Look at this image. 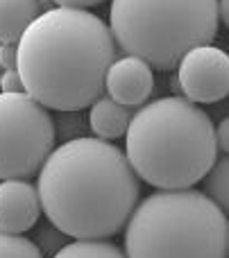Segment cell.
I'll use <instances>...</instances> for the list:
<instances>
[{
    "label": "cell",
    "mask_w": 229,
    "mask_h": 258,
    "mask_svg": "<svg viewBox=\"0 0 229 258\" xmlns=\"http://www.w3.org/2000/svg\"><path fill=\"white\" fill-rule=\"evenodd\" d=\"M57 5L62 7H77V9H84V7H91V5H100L102 0H54Z\"/></svg>",
    "instance_id": "ac0fdd59"
},
{
    "label": "cell",
    "mask_w": 229,
    "mask_h": 258,
    "mask_svg": "<svg viewBox=\"0 0 229 258\" xmlns=\"http://www.w3.org/2000/svg\"><path fill=\"white\" fill-rule=\"evenodd\" d=\"M127 258H227L229 222L207 192L159 190L125 224Z\"/></svg>",
    "instance_id": "277c9868"
},
{
    "label": "cell",
    "mask_w": 229,
    "mask_h": 258,
    "mask_svg": "<svg viewBox=\"0 0 229 258\" xmlns=\"http://www.w3.org/2000/svg\"><path fill=\"white\" fill-rule=\"evenodd\" d=\"M52 258H127L116 245L104 240H77L62 247Z\"/></svg>",
    "instance_id": "4fadbf2b"
},
{
    "label": "cell",
    "mask_w": 229,
    "mask_h": 258,
    "mask_svg": "<svg viewBox=\"0 0 229 258\" xmlns=\"http://www.w3.org/2000/svg\"><path fill=\"white\" fill-rule=\"evenodd\" d=\"M177 84L191 102L225 100L229 95V54L216 45L193 48L177 66Z\"/></svg>",
    "instance_id": "52a82bcc"
},
{
    "label": "cell",
    "mask_w": 229,
    "mask_h": 258,
    "mask_svg": "<svg viewBox=\"0 0 229 258\" xmlns=\"http://www.w3.org/2000/svg\"><path fill=\"white\" fill-rule=\"evenodd\" d=\"M16 61H18L16 45H0V66H5V71H14Z\"/></svg>",
    "instance_id": "2e32d148"
},
{
    "label": "cell",
    "mask_w": 229,
    "mask_h": 258,
    "mask_svg": "<svg viewBox=\"0 0 229 258\" xmlns=\"http://www.w3.org/2000/svg\"><path fill=\"white\" fill-rule=\"evenodd\" d=\"M216 138H218V147H220L222 152H227V154H229V116L222 118V120L218 122V127H216Z\"/></svg>",
    "instance_id": "e0dca14e"
},
{
    "label": "cell",
    "mask_w": 229,
    "mask_h": 258,
    "mask_svg": "<svg viewBox=\"0 0 229 258\" xmlns=\"http://www.w3.org/2000/svg\"><path fill=\"white\" fill-rule=\"evenodd\" d=\"M36 18V0H0V43H18Z\"/></svg>",
    "instance_id": "8fae6325"
},
{
    "label": "cell",
    "mask_w": 229,
    "mask_h": 258,
    "mask_svg": "<svg viewBox=\"0 0 229 258\" xmlns=\"http://www.w3.org/2000/svg\"><path fill=\"white\" fill-rule=\"evenodd\" d=\"M125 154L150 186L184 190L207 177L218 161L216 127L191 100H154L132 116Z\"/></svg>",
    "instance_id": "3957f363"
},
{
    "label": "cell",
    "mask_w": 229,
    "mask_h": 258,
    "mask_svg": "<svg viewBox=\"0 0 229 258\" xmlns=\"http://www.w3.org/2000/svg\"><path fill=\"white\" fill-rule=\"evenodd\" d=\"M227 258H229V254H227Z\"/></svg>",
    "instance_id": "ffe728a7"
},
{
    "label": "cell",
    "mask_w": 229,
    "mask_h": 258,
    "mask_svg": "<svg viewBox=\"0 0 229 258\" xmlns=\"http://www.w3.org/2000/svg\"><path fill=\"white\" fill-rule=\"evenodd\" d=\"M36 190L52 227L77 240H102L130 222L139 200V174L111 143L73 138L45 159Z\"/></svg>",
    "instance_id": "6da1fadb"
},
{
    "label": "cell",
    "mask_w": 229,
    "mask_h": 258,
    "mask_svg": "<svg viewBox=\"0 0 229 258\" xmlns=\"http://www.w3.org/2000/svg\"><path fill=\"white\" fill-rule=\"evenodd\" d=\"M218 0H111L109 23L118 48L157 71L177 68L218 32Z\"/></svg>",
    "instance_id": "5b68a950"
},
{
    "label": "cell",
    "mask_w": 229,
    "mask_h": 258,
    "mask_svg": "<svg viewBox=\"0 0 229 258\" xmlns=\"http://www.w3.org/2000/svg\"><path fill=\"white\" fill-rule=\"evenodd\" d=\"M113 41L111 27L86 9L57 7L41 14L16 45L25 93L54 111L93 104L118 59Z\"/></svg>",
    "instance_id": "7a4b0ae2"
},
{
    "label": "cell",
    "mask_w": 229,
    "mask_h": 258,
    "mask_svg": "<svg viewBox=\"0 0 229 258\" xmlns=\"http://www.w3.org/2000/svg\"><path fill=\"white\" fill-rule=\"evenodd\" d=\"M54 150V125L27 93H0V179H27Z\"/></svg>",
    "instance_id": "8992f818"
},
{
    "label": "cell",
    "mask_w": 229,
    "mask_h": 258,
    "mask_svg": "<svg viewBox=\"0 0 229 258\" xmlns=\"http://www.w3.org/2000/svg\"><path fill=\"white\" fill-rule=\"evenodd\" d=\"M132 122V113L127 107L113 102L111 98H98L91 104L89 125L100 138H121L127 134Z\"/></svg>",
    "instance_id": "30bf717a"
},
{
    "label": "cell",
    "mask_w": 229,
    "mask_h": 258,
    "mask_svg": "<svg viewBox=\"0 0 229 258\" xmlns=\"http://www.w3.org/2000/svg\"><path fill=\"white\" fill-rule=\"evenodd\" d=\"M0 258H43L41 249L23 236L0 231Z\"/></svg>",
    "instance_id": "5bb4252c"
},
{
    "label": "cell",
    "mask_w": 229,
    "mask_h": 258,
    "mask_svg": "<svg viewBox=\"0 0 229 258\" xmlns=\"http://www.w3.org/2000/svg\"><path fill=\"white\" fill-rule=\"evenodd\" d=\"M204 188L207 195L222 209V213L229 215V154L213 163L204 179Z\"/></svg>",
    "instance_id": "7c38bea8"
},
{
    "label": "cell",
    "mask_w": 229,
    "mask_h": 258,
    "mask_svg": "<svg viewBox=\"0 0 229 258\" xmlns=\"http://www.w3.org/2000/svg\"><path fill=\"white\" fill-rule=\"evenodd\" d=\"M218 18L222 21V25L229 27V0H218Z\"/></svg>",
    "instance_id": "d6986e66"
},
{
    "label": "cell",
    "mask_w": 229,
    "mask_h": 258,
    "mask_svg": "<svg viewBox=\"0 0 229 258\" xmlns=\"http://www.w3.org/2000/svg\"><path fill=\"white\" fill-rule=\"evenodd\" d=\"M0 89H3V93H25V86H23V80L16 68L5 71V75L0 77Z\"/></svg>",
    "instance_id": "9a60e30c"
},
{
    "label": "cell",
    "mask_w": 229,
    "mask_h": 258,
    "mask_svg": "<svg viewBox=\"0 0 229 258\" xmlns=\"http://www.w3.org/2000/svg\"><path fill=\"white\" fill-rule=\"evenodd\" d=\"M41 197L25 179L0 181V231L21 236L32 229L41 215Z\"/></svg>",
    "instance_id": "9c48e42d"
},
{
    "label": "cell",
    "mask_w": 229,
    "mask_h": 258,
    "mask_svg": "<svg viewBox=\"0 0 229 258\" xmlns=\"http://www.w3.org/2000/svg\"><path fill=\"white\" fill-rule=\"evenodd\" d=\"M109 98L123 107H139L150 98L154 89L152 66L139 57H123L111 63L104 80Z\"/></svg>",
    "instance_id": "ba28073f"
}]
</instances>
